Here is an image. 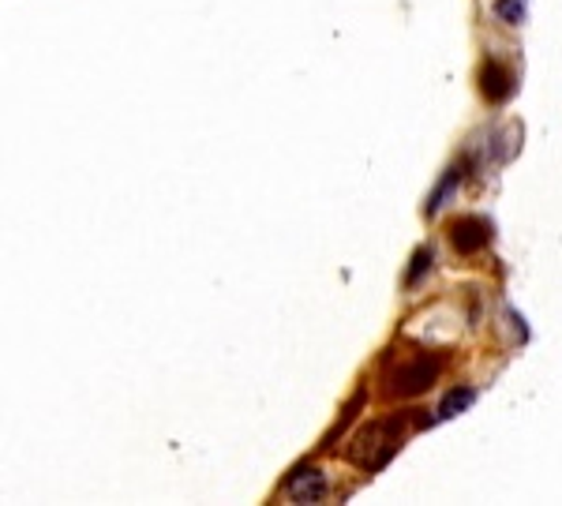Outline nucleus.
<instances>
[{"mask_svg": "<svg viewBox=\"0 0 562 506\" xmlns=\"http://www.w3.org/2000/svg\"><path fill=\"white\" fill-rule=\"evenodd\" d=\"M473 402H476V391H473V386H454V391H450L447 398H442V405H439V420L457 417V412H465Z\"/></svg>", "mask_w": 562, "mask_h": 506, "instance_id": "6", "label": "nucleus"}, {"mask_svg": "<svg viewBox=\"0 0 562 506\" xmlns=\"http://www.w3.org/2000/svg\"><path fill=\"white\" fill-rule=\"evenodd\" d=\"M442 368H447V357L442 353H402V357H390L387 368H382V398L387 402H405V398H420L431 386L439 383Z\"/></svg>", "mask_w": 562, "mask_h": 506, "instance_id": "1", "label": "nucleus"}, {"mask_svg": "<svg viewBox=\"0 0 562 506\" xmlns=\"http://www.w3.org/2000/svg\"><path fill=\"white\" fill-rule=\"evenodd\" d=\"M514 72H510L506 64H499V61H488L480 67V95L488 98V101H506L510 95H514Z\"/></svg>", "mask_w": 562, "mask_h": 506, "instance_id": "5", "label": "nucleus"}, {"mask_svg": "<svg viewBox=\"0 0 562 506\" xmlns=\"http://www.w3.org/2000/svg\"><path fill=\"white\" fill-rule=\"evenodd\" d=\"M405 424H408L405 412H390V417H382V420H371V424H364L361 432H353V439H349V446H345V458L361 469L387 466V461L398 454V446H402Z\"/></svg>", "mask_w": 562, "mask_h": 506, "instance_id": "2", "label": "nucleus"}, {"mask_svg": "<svg viewBox=\"0 0 562 506\" xmlns=\"http://www.w3.org/2000/svg\"><path fill=\"white\" fill-rule=\"evenodd\" d=\"M496 15L502 23H510V27H517L529 15V0H496Z\"/></svg>", "mask_w": 562, "mask_h": 506, "instance_id": "7", "label": "nucleus"}, {"mask_svg": "<svg viewBox=\"0 0 562 506\" xmlns=\"http://www.w3.org/2000/svg\"><path fill=\"white\" fill-rule=\"evenodd\" d=\"M424 270H431V248H420L413 256V270L405 274V285H416L424 277Z\"/></svg>", "mask_w": 562, "mask_h": 506, "instance_id": "8", "label": "nucleus"}, {"mask_svg": "<svg viewBox=\"0 0 562 506\" xmlns=\"http://www.w3.org/2000/svg\"><path fill=\"white\" fill-rule=\"evenodd\" d=\"M491 236H496L491 233V222L476 214H465L450 225V244H454L457 256H476V251H484L491 244Z\"/></svg>", "mask_w": 562, "mask_h": 506, "instance_id": "3", "label": "nucleus"}, {"mask_svg": "<svg viewBox=\"0 0 562 506\" xmlns=\"http://www.w3.org/2000/svg\"><path fill=\"white\" fill-rule=\"evenodd\" d=\"M285 499L293 503H322L327 499V477H322L315 466H304L296 469L293 477H289L285 484Z\"/></svg>", "mask_w": 562, "mask_h": 506, "instance_id": "4", "label": "nucleus"}]
</instances>
